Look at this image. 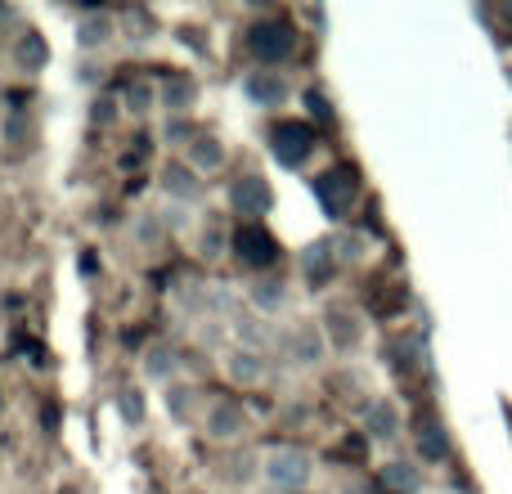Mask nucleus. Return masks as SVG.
Segmentation results:
<instances>
[{
  "instance_id": "f257e3e1",
  "label": "nucleus",
  "mask_w": 512,
  "mask_h": 494,
  "mask_svg": "<svg viewBox=\"0 0 512 494\" xmlns=\"http://www.w3.org/2000/svg\"><path fill=\"white\" fill-rule=\"evenodd\" d=\"M261 472L274 490H306L310 477H315V459L306 450H297V445H279V450H270L261 459Z\"/></svg>"
},
{
  "instance_id": "f03ea898",
  "label": "nucleus",
  "mask_w": 512,
  "mask_h": 494,
  "mask_svg": "<svg viewBox=\"0 0 512 494\" xmlns=\"http://www.w3.org/2000/svg\"><path fill=\"white\" fill-rule=\"evenodd\" d=\"M248 50L256 63H283L292 59V50H297V32H292L288 23H279V18H261V23L248 27Z\"/></svg>"
},
{
  "instance_id": "7ed1b4c3",
  "label": "nucleus",
  "mask_w": 512,
  "mask_h": 494,
  "mask_svg": "<svg viewBox=\"0 0 512 494\" xmlns=\"http://www.w3.org/2000/svg\"><path fill=\"white\" fill-rule=\"evenodd\" d=\"M310 194H315V203L324 207L328 221H342V216L351 212V198H355V171L351 167L324 171V176L310 180Z\"/></svg>"
},
{
  "instance_id": "20e7f679",
  "label": "nucleus",
  "mask_w": 512,
  "mask_h": 494,
  "mask_svg": "<svg viewBox=\"0 0 512 494\" xmlns=\"http://www.w3.org/2000/svg\"><path fill=\"white\" fill-rule=\"evenodd\" d=\"M270 153L279 167H301L315 153V131L306 122H274L270 126Z\"/></svg>"
},
{
  "instance_id": "39448f33",
  "label": "nucleus",
  "mask_w": 512,
  "mask_h": 494,
  "mask_svg": "<svg viewBox=\"0 0 512 494\" xmlns=\"http://www.w3.org/2000/svg\"><path fill=\"white\" fill-rule=\"evenodd\" d=\"M230 207L239 216H248V221H256V216H265L274 207V189L265 176H239L230 185Z\"/></svg>"
},
{
  "instance_id": "423d86ee",
  "label": "nucleus",
  "mask_w": 512,
  "mask_h": 494,
  "mask_svg": "<svg viewBox=\"0 0 512 494\" xmlns=\"http://www.w3.org/2000/svg\"><path fill=\"white\" fill-rule=\"evenodd\" d=\"M234 252H239V261H248L252 270H270L274 256H279V243H274L256 221H248L239 234H234Z\"/></svg>"
},
{
  "instance_id": "0eeeda50",
  "label": "nucleus",
  "mask_w": 512,
  "mask_h": 494,
  "mask_svg": "<svg viewBox=\"0 0 512 494\" xmlns=\"http://www.w3.org/2000/svg\"><path fill=\"white\" fill-rule=\"evenodd\" d=\"M248 432V414H243L239 400H212L207 405V436L216 441H234V436Z\"/></svg>"
},
{
  "instance_id": "6e6552de",
  "label": "nucleus",
  "mask_w": 512,
  "mask_h": 494,
  "mask_svg": "<svg viewBox=\"0 0 512 494\" xmlns=\"http://www.w3.org/2000/svg\"><path fill=\"white\" fill-rule=\"evenodd\" d=\"M360 319H355L351 306H342V301H333V306L324 310V337L337 346V351H351L355 342H360Z\"/></svg>"
},
{
  "instance_id": "1a4fd4ad",
  "label": "nucleus",
  "mask_w": 512,
  "mask_h": 494,
  "mask_svg": "<svg viewBox=\"0 0 512 494\" xmlns=\"http://www.w3.org/2000/svg\"><path fill=\"white\" fill-rule=\"evenodd\" d=\"M162 189H167L171 203H198V194H203V185H198V171L189 167V162H167V171H162Z\"/></svg>"
},
{
  "instance_id": "9d476101",
  "label": "nucleus",
  "mask_w": 512,
  "mask_h": 494,
  "mask_svg": "<svg viewBox=\"0 0 512 494\" xmlns=\"http://www.w3.org/2000/svg\"><path fill=\"white\" fill-rule=\"evenodd\" d=\"M333 270H337L333 239H319L315 247H306V252H301V274H306L310 288H324V283L333 279Z\"/></svg>"
},
{
  "instance_id": "9b49d317",
  "label": "nucleus",
  "mask_w": 512,
  "mask_h": 494,
  "mask_svg": "<svg viewBox=\"0 0 512 494\" xmlns=\"http://www.w3.org/2000/svg\"><path fill=\"white\" fill-rule=\"evenodd\" d=\"M243 95L252 99V104L261 108H279L283 99H288V81L279 77V72H248V81H243Z\"/></svg>"
},
{
  "instance_id": "f8f14e48",
  "label": "nucleus",
  "mask_w": 512,
  "mask_h": 494,
  "mask_svg": "<svg viewBox=\"0 0 512 494\" xmlns=\"http://www.w3.org/2000/svg\"><path fill=\"white\" fill-rule=\"evenodd\" d=\"M158 99H162V108H167L171 117H185L189 108H194V99H198V81L185 77V72H171V77L162 81Z\"/></svg>"
},
{
  "instance_id": "ddd939ff",
  "label": "nucleus",
  "mask_w": 512,
  "mask_h": 494,
  "mask_svg": "<svg viewBox=\"0 0 512 494\" xmlns=\"http://www.w3.org/2000/svg\"><path fill=\"white\" fill-rule=\"evenodd\" d=\"M324 328L319 324H297L292 328V337H288V351H292V360L297 364H315V360H324Z\"/></svg>"
},
{
  "instance_id": "4468645a",
  "label": "nucleus",
  "mask_w": 512,
  "mask_h": 494,
  "mask_svg": "<svg viewBox=\"0 0 512 494\" xmlns=\"http://www.w3.org/2000/svg\"><path fill=\"white\" fill-rule=\"evenodd\" d=\"M364 432H369L373 441H396L400 436V409L391 405V400H373L369 414H364Z\"/></svg>"
},
{
  "instance_id": "2eb2a0df",
  "label": "nucleus",
  "mask_w": 512,
  "mask_h": 494,
  "mask_svg": "<svg viewBox=\"0 0 512 494\" xmlns=\"http://www.w3.org/2000/svg\"><path fill=\"white\" fill-rule=\"evenodd\" d=\"M225 373H230L234 387H256V382L265 378V360L261 351H248V346H239V351L225 360Z\"/></svg>"
},
{
  "instance_id": "dca6fc26",
  "label": "nucleus",
  "mask_w": 512,
  "mask_h": 494,
  "mask_svg": "<svg viewBox=\"0 0 512 494\" xmlns=\"http://www.w3.org/2000/svg\"><path fill=\"white\" fill-rule=\"evenodd\" d=\"M248 297L261 315H274V310H283V301H288V288H283L279 274H261V279L248 288Z\"/></svg>"
},
{
  "instance_id": "f3484780",
  "label": "nucleus",
  "mask_w": 512,
  "mask_h": 494,
  "mask_svg": "<svg viewBox=\"0 0 512 494\" xmlns=\"http://www.w3.org/2000/svg\"><path fill=\"white\" fill-rule=\"evenodd\" d=\"M185 153H189V167H194V171H221L225 158H230V153H225V144L216 140V135H198Z\"/></svg>"
},
{
  "instance_id": "a211bd4d",
  "label": "nucleus",
  "mask_w": 512,
  "mask_h": 494,
  "mask_svg": "<svg viewBox=\"0 0 512 494\" xmlns=\"http://www.w3.org/2000/svg\"><path fill=\"white\" fill-rule=\"evenodd\" d=\"M382 486H387V494H418V486H423V472L414 468V463H387V468L378 472Z\"/></svg>"
},
{
  "instance_id": "6ab92c4d",
  "label": "nucleus",
  "mask_w": 512,
  "mask_h": 494,
  "mask_svg": "<svg viewBox=\"0 0 512 494\" xmlns=\"http://www.w3.org/2000/svg\"><path fill=\"white\" fill-rule=\"evenodd\" d=\"M77 41H81V50H99V45H108L113 41V18L108 14H86L81 18V27H77Z\"/></svg>"
},
{
  "instance_id": "aec40b11",
  "label": "nucleus",
  "mask_w": 512,
  "mask_h": 494,
  "mask_svg": "<svg viewBox=\"0 0 512 494\" xmlns=\"http://www.w3.org/2000/svg\"><path fill=\"white\" fill-rule=\"evenodd\" d=\"M418 454H423V459H432V463H441L445 454H450V436H445V427L432 423V418L418 427Z\"/></svg>"
},
{
  "instance_id": "412c9836",
  "label": "nucleus",
  "mask_w": 512,
  "mask_h": 494,
  "mask_svg": "<svg viewBox=\"0 0 512 494\" xmlns=\"http://www.w3.org/2000/svg\"><path fill=\"white\" fill-rule=\"evenodd\" d=\"M176 369H180V360H176V351H167V346H153V351L144 355V373L167 382V387H171V378H176Z\"/></svg>"
},
{
  "instance_id": "4be33fe9",
  "label": "nucleus",
  "mask_w": 512,
  "mask_h": 494,
  "mask_svg": "<svg viewBox=\"0 0 512 494\" xmlns=\"http://www.w3.org/2000/svg\"><path fill=\"white\" fill-rule=\"evenodd\" d=\"M167 414L180 418V423H189V418H194V387L171 382V387H167Z\"/></svg>"
},
{
  "instance_id": "5701e85b",
  "label": "nucleus",
  "mask_w": 512,
  "mask_h": 494,
  "mask_svg": "<svg viewBox=\"0 0 512 494\" xmlns=\"http://www.w3.org/2000/svg\"><path fill=\"white\" fill-rule=\"evenodd\" d=\"M198 135H203V131H198L189 117H167V144H180V149H189Z\"/></svg>"
},
{
  "instance_id": "b1692460",
  "label": "nucleus",
  "mask_w": 512,
  "mask_h": 494,
  "mask_svg": "<svg viewBox=\"0 0 512 494\" xmlns=\"http://www.w3.org/2000/svg\"><path fill=\"white\" fill-rule=\"evenodd\" d=\"M225 252V225H221V216H207V225H203V256H221Z\"/></svg>"
},
{
  "instance_id": "393cba45",
  "label": "nucleus",
  "mask_w": 512,
  "mask_h": 494,
  "mask_svg": "<svg viewBox=\"0 0 512 494\" xmlns=\"http://www.w3.org/2000/svg\"><path fill=\"white\" fill-rule=\"evenodd\" d=\"M239 337L248 342V351H256V346H265V337H270V333L261 328V319H256V315H243L239 319Z\"/></svg>"
},
{
  "instance_id": "a878e982",
  "label": "nucleus",
  "mask_w": 512,
  "mask_h": 494,
  "mask_svg": "<svg viewBox=\"0 0 512 494\" xmlns=\"http://www.w3.org/2000/svg\"><path fill=\"white\" fill-rule=\"evenodd\" d=\"M333 252H337V261H360V256H364V239H360V234H342V239H333Z\"/></svg>"
},
{
  "instance_id": "bb28decb",
  "label": "nucleus",
  "mask_w": 512,
  "mask_h": 494,
  "mask_svg": "<svg viewBox=\"0 0 512 494\" xmlns=\"http://www.w3.org/2000/svg\"><path fill=\"white\" fill-rule=\"evenodd\" d=\"M18 59H23L27 68H41V63H45V45H41V36L27 32V41L18 45Z\"/></svg>"
},
{
  "instance_id": "cd10ccee",
  "label": "nucleus",
  "mask_w": 512,
  "mask_h": 494,
  "mask_svg": "<svg viewBox=\"0 0 512 494\" xmlns=\"http://www.w3.org/2000/svg\"><path fill=\"white\" fill-rule=\"evenodd\" d=\"M126 104H131V113H149V104H153V86H149V81H140V86L126 90Z\"/></svg>"
},
{
  "instance_id": "c85d7f7f",
  "label": "nucleus",
  "mask_w": 512,
  "mask_h": 494,
  "mask_svg": "<svg viewBox=\"0 0 512 494\" xmlns=\"http://www.w3.org/2000/svg\"><path fill=\"white\" fill-rule=\"evenodd\" d=\"M306 108H310V113H315L324 126H333V104H328L319 90H306Z\"/></svg>"
},
{
  "instance_id": "c756f323",
  "label": "nucleus",
  "mask_w": 512,
  "mask_h": 494,
  "mask_svg": "<svg viewBox=\"0 0 512 494\" xmlns=\"http://www.w3.org/2000/svg\"><path fill=\"white\" fill-rule=\"evenodd\" d=\"M122 418L126 423H140L144 418V396L140 391H122Z\"/></svg>"
},
{
  "instance_id": "7c9ffc66",
  "label": "nucleus",
  "mask_w": 512,
  "mask_h": 494,
  "mask_svg": "<svg viewBox=\"0 0 512 494\" xmlns=\"http://www.w3.org/2000/svg\"><path fill=\"white\" fill-rule=\"evenodd\" d=\"M162 225H167V230H185V207H167V212H162Z\"/></svg>"
},
{
  "instance_id": "2f4dec72",
  "label": "nucleus",
  "mask_w": 512,
  "mask_h": 494,
  "mask_svg": "<svg viewBox=\"0 0 512 494\" xmlns=\"http://www.w3.org/2000/svg\"><path fill=\"white\" fill-rule=\"evenodd\" d=\"M140 239H144V243H153V239H158V221H153V216H144V225H140Z\"/></svg>"
},
{
  "instance_id": "473e14b6",
  "label": "nucleus",
  "mask_w": 512,
  "mask_h": 494,
  "mask_svg": "<svg viewBox=\"0 0 512 494\" xmlns=\"http://www.w3.org/2000/svg\"><path fill=\"white\" fill-rule=\"evenodd\" d=\"M342 494H369V490H364V486H346Z\"/></svg>"
},
{
  "instance_id": "72a5a7b5",
  "label": "nucleus",
  "mask_w": 512,
  "mask_h": 494,
  "mask_svg": "<svg viewBox=\"0 0 512 494\" xmlns=\"http://www.w3.org/2000/svg\"><path fill=\"white\" fill-rule=\"evenodd\" d=\"M504 14H508V23H512V5H504Z\"/></svg>"
}]
</instances>
